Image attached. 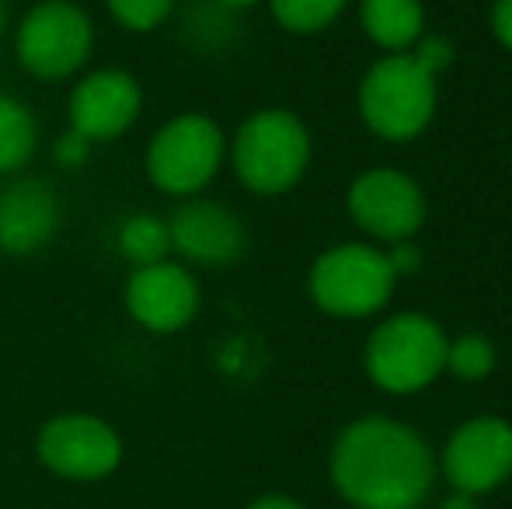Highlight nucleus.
I'll return each instance as SVG.
<instances>
[{"instance_id":"1","label":"nucleus","mask_w":512,"mask_h":509,"mask_svg":"<svg viewBox=\"0 0 512 509\" xmlns=\"http://www.w3.org/2000/svg\"><path fill=\"white\" fill-rule=\"evenodd\" d=\"M436 464L411 426L370 415L342 429L331 450L335 489L359 509H415L432 489Z\"/></svg>"},{"instance_id":"2","label":"nucleus","mask_w":512,"mask_h":509,"mask_svg":"<svg viewBox=\"0 0 512 509\" xmlns=\"http://www.w3.org/2000/svg\"><path fill=\"white\" fill-rule=\"evenodd\" d=\"M436 81L415 53H387L359 84V116L387 143H408L436 116Z\"/></svg>"},{"instance_id":"3","label":"nucleus","mask_w":512,"mask_h":509,"mask_svg":"<svg viewBox=\"0 0 512 509\" xmlns=\"http://www.w3.org/2000/svg\"><path fill=\"white\" fill-rule=\"evenodd\" d=\"M230 164L241 185L255 196H283L310 164V133L293 112L262 109L234 133Z\"/></svg>"},{"instance_id":"4","label":"nucleus","mask_w":512,"mask_h":509,"mask_svg":"<svg viewBox=\"0 0 512 509\" xmlns=\"http://www.w3.org/2000/svg\"><path fill=\"white\" fill-rule=\"evenodd\" d=\"M398 276L384 248L366 241H345L328 248L310 265V300L331 318H370L394 297Z\"/></svg>"},{"instance_id":"5","label":"nucleus","mask_w":512,"mask_h":509,"mask_svg":"<svg viewBox=\"0 0 512 509\" xmlns=\"http://www.w3.org/2000/svg\"><path fill=\"white\" fill-rule=\"evenodd\" d=\"M446 346L450 339L436 318L415 311L394 314L366 339V374L391 394H415L446 370Z\"/></svg>"},{"instance_id":"6","label":"nucleus","mask_w":512,"mask_h":509,"mask_svg":"<svg viewBox=\"0 0 512 509\" xmlns=\"http://www.w3.org/2000/svg\"><path fill=\"white\" fill-rule=\"evenodd\" d=\"M223 164V133L209 116L185 112L154 133L147 150V175L168 196H196Z\"/></svg>"},{"instance_id":"7","label":"nucleus","mask_w":512,"mask_h":509,"mask_svg":"<svg viewBox=\"0 0 512 509\" xmlns=\"http://www.w3.org/2000/svg\"><path fill=\"white\" fill-rule=\"evenodd\" d=\"M95 28L70 0H42L18 25V60L39 81H63L91 56Z\"/></svg>"},{"instance_id":"8","label":"nucleus","mask_w":512,"mask_h":509,"mask_svg":"<svg viewBox=\"0 0 512 509\" xmlns=\"http://www.w3.org/2000/svg\"><path fill=\"white\" fill-rule=\"evenodd\" d=\"M345 206H349V217L356 220L359 231L387 241V245L415 238L425 224V213H429L422 185L394 168L363 171L349 185Z\"/></svg>"},{"instance_id":"9","label":"nucleus","mask_w":512,"mask_h":509,"mask_svg":"<svg viewBox=\"0 0 512 509\" xmlns=\"http://www.w3.org/2000/svg\"><path fill=\"white\" fill-rule=\"evenodd\" d=\"M450 485L467 496L499 489L512 475V426L499 415H478L450 436L443 450Z\"/></svg>"},{"instance_id":"10","label":"nucleus","mask_w":512,"mask_h":509,"mask_svg":"<svg viewBox=\"0 0 512 509\" xmlns=\"http://www.w3.org/2000/svg\"><path fill=\"white\" fill-rule=\"evenodd\" d=\"M39 457L63 478H105L122 457V443L112 426L95 415H60L39 433Z\"/></svg>"},{"instance_id":"11","label":"nucleus","mask_w":512,"mask_h":509,"mask_svg":"<svg viewBox=\"0 0 512 509\" xmlns=\"http://www.w3.org/2000/svg\"><path fill=\"white\" fill-rule=\"evenodd\" d=\"M126 307L133 321L157 335L185 328L199 311V283L185 265L157 262L133 272L126 286Z\"/></svg>"},{"instance_id":"12","label":"nucleus","mask_w":512,"mask_h":509,"mask_svg":"<svg viewBox=\"0 0 512 509\" xmlns=\"http://www.w3.org/2000/svg\"><path fill=\"white\" fill-rule=\"evenodd\" d=\"M140 84L126 70H95L70 95V129L88 143L122 136L140 116Z\"/></svg>"},{"instance_id":"13","label":"nucleus","mask_w":512,"mask_h":509,"mask_svg":"<svg viewBox=\"0 0 512 509\" xmlns=\"http://www.w3.org/2000/svg\"><path fill=\"white\" fill-rule=\"evenodd\" d=\"M171 252L196 265H230L248 248V231L234 210L209 199H189L168 220Z\"/></svg>"},{"instance_id":"14","label":"nucleus","mask_w":512,"mask_h":509,"mask_svg":"<svg viewBox=\"0 0 512 509\" xmlns=\"http://www.w3.org/2000/svg\"><path fill=\"white\" fill-rule=\"evenodd\" d=\"M60 203L46 178H21L0 192V252L32 255L53 241Z\"/></svg>"},{"instance_id":"15","label":"nucleus","mask_w":512,"mask_h":509,"mask_svg":"<svg viewBox=\"0 0 512 509\" xmlns=\"http://www.w3.org/2000/svg\"><path fill=\"white\" fill-rule=\"evenodd\" d=\"M359 25L373 46L411 53L425 32V7L422 0H359Z\"/></svg>"},{"instance_id":"16","label":"nucleus","mask_w":512,"mask_h":509,"mask_svg":"<svg viewBox=\"0 0 512 509\" xmlns=\"http://www.w3.org/2000/svg\"><path fill=\"white\" fill-rule=\"evenodd\" d=\"M119 252L126 255L129 262H136V269L168 262V252H171L168 220L154 217V213H133V217L119 227Z\"/></svg>"},{"instance_id":"17","label":"nucleus","mask_w":512,"mask_h":509,"mask_svg":"<svg viewBox=\"0 0 512 509\" xmlns=\"http://www.w3.org/2000/svg\"><path fill=\"white\" fill-rule=\"evenodd\" d=\"M35 119L18 98L0 95V175H11L35 150Z\"/></svg>"},{"instance_id":"18","label":"nucleus","mask_w":512,"mask_h":509,"mask_svg":"<svg viewBox=\"0 0 512 509\" xmlns=\"http://www.w3.org/2000/svg\"><path fill=\"white\" fill-rule=\"evenodd\" d=\"M269 4L286 32L314 35L324 32L328 25H335L349 0H269Z\"/></svg>"},{"instance_id":"19","label":"nucleus","mask_w":512,"mask_h":509,"mask_svg":"<svg viewBox=\"0 0 512 509\" xmlns=\"http://www.w3.org/2000/svg\"><path fill=\"white\" fill-rule=\"evenodd\" d=\"M446 370L460 381H485L495 370V346L485 335H460L446 346Z\"/></svg>"},{"instance_id":"20","label":"nucleus","mask_w":512,"mask_h":509,"mask_svg":"<svg viewBox=\"0 0 512 509\" xmlns=\"http://www.w3.org/2000/svg\"><path fill=\"white\" fill-rule=\"evenodd\" d=\"M175 0H108V11L129 32H154L171 14Z\"/></svg>"},{"instance_id":"21","label":"nucleus","mask_w":512,"mask_h":509,"mask_svg":"<svg viewBox=\"0 0 512 509\" xmlns=\"http://www.w3.org/2000/svg\"><path fill=\"white\" fill-rule=\"evenodd\" d=\"M411 53L418 56V63H422L425 70H432V74L439 77L453 63L457 49H453V42L443 39V35H422V39L415 42V49H411Z\"/></svg>"},{"instance_id":"22","label":"nucleus","mask_w":512,"mask_h":509,"mask_svg":"<svg viewBox=\"0 0 512 509\" xmlns=\"http://www.w3.org/2000/svg\"><path fill=\"white\" fill-rule=\"evenodd\" d=\"M88 150H91V143L84 140L81 133H63L60 136V143H56V161L63 164V168H77V164H84V157H88Z\"/></svg>"},{"instance_id":"23","label":"nucleus","mask_w":512,"mask_h":509,"mask_svg":"<svg viewBox=\"0 0 512 509\" xmlns=\"http://www.w3.org/2000/svg\"><path fill=\"white\" fill-rule=\"evenodd\" d=\"M387 258H391V269L394 276H415L418 269H422V252H418L411 241H398L394 248H387Z\"/></svg>"},{"instance_id":"24","label":"nucleus","mask_w":512,"mask_h":509,"mask_svg":"<svg viewBox=\"0 0 512 509\" xmlns=\"http://www.w3.org/2000/svg\"><path fill=\"white\" fill-rule=\"evenodd\" d=\"M492 32L506 49H512V0H495L492 7Z\"/></svg>"},{"instance_id":"25","label":"nucleus","mask_w":512,"mask_h":509,"mask_svg":"<svg viewBox=\"0 0 512 509\" xmlns=\"http://www.w3.org/2000/svg\"><path fill=\"white\" fill-rule=\"evenodd\" d=\"M248 509H304V506L293 503V499H286V496H265V499H258L255 506H248Z\"/></svg>"},{"instance_id":"26","label":"nucleus","mask_w":512,"mask_h":509,"mask_svg":"<svg viewBox=\"0 0 512 509\" xmlns=\"http://www.w3.org/2000/svg\"><path fill=\"white\" fill-rule=\"evenodd\" d=\"M443 509H478V506H474V496H467V492H453L443 503Z\"/></svg>"},{"instance_id":"27","label":"nucleus","mask_w":512,"mask_h":509,"mask_svg":"<svg viewBox=\"0 0 512 509\" xmlns=\"http://www.w3.org/2000/svg\"><path fill=\"white\" fill-rule=\"evenodd\" d=\"M223 4H227V7H255L258 0H223Z\"/></svg>"},{"instance_id":"28","label":"nucleus","mask_w":512,"mask_h":509,"mask_svg":"<svg viewBox=\"0 0 512 509\" xmlns=\"http://www.w3.org/2000/svg\"><path fill=\"white\" fill-rule=\"evenodd\" d=\"M4 25H7V4L0 0V35H4Z\"/></svg>"}]
</instances>
